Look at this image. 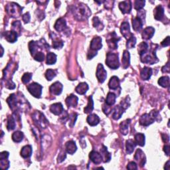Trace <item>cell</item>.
Returning a JSON list of instances; mask_svg holds the SVG:
<instances>
[{
	"label": "cell",
	"instance_id": "6da1fadb",
	"mask_svg": "<svg viewBox=\"0 0 170 170\" xmlns=\"http://www.w3.org/2000/svg\"><path fill=\"white\" fill-rule=\"evenodd\" d=\"M73 14L76 19L79 21L86 20L91 15V11L86 5L80 3L75 6L73 10Z\"/></svg>",
	"mask_w": 170,
	"mask_h": 170
},
{
	"label": "cell",
	"instance_id": "7a4b0ae2",
	"mask_svg": "<svg viewBox=\"0 0 170 170\" xmlns=\"http://www.w3.org/2000/svg\"><path fill=\"white\" fill-rule=\"evenodd\" d=\"M160 115L157 111H152L150 114H144L140 118V124L144 126H147L154 122L156 120H158Z\"/></svg>",
	"mask_w": 170,
	"mask_h": 170
},
{
	"label": "cell",
	"instance_id": "3957f363",
	"mask_svg": "<svg viewBox=\"0 0 170 170\" xmlns=\"http://www.w3.org/2000/svg\"><path fill=\"white\" fill-rule=\"evenodd\" d=\"M156 49L154 47H152L150 50L147 51L140 56L141 61L144 63H147L150 64H153L158 62V59L156 54Z\"/></svg>",
	"mask_w": 170,
	"mask_h": 170
},
{
	"label": "cell",
	"instance_id": "277c9868",
	"mask_svg": "<svg viewBox=\"0 0 170 170\" xmlns=\"http://www.w3.org/2000/svg\"><path fill=\"white\" fill-rule=\"evenodd\" d=\"M23 8H21L19 5L18 3L12 2L8 4L5 7V10H6L7 13L11 16L12 18H19L21 15L22 10Z\"/></svg>",
	"mask_w": 170,
	"mask_h": 170
},
{
	"label": "cell",
	"instance_id": "5b68a950",
	"mask_svg": "<svg viewBox=\"0 0 170 170\" xmlns=\"http://www.w3.org/2000/svg\"><path fill=\"white\" fill-rule=\"evenodd\" d=\"M106 64L111 69H117L120 67L119 59L118 53L109 52L106 54Z\"/></svg>",
	"mask_w": 170,
	"mask_h": 170
},
{
	"label": "cell",
	"instance_id": "8992f818",
	"mask_svg": "<svg viewBox=\"0 0 170 170\" xmlns=\"http://www.w3.org/2000/svg\"><path fill=\"white\" fill-rule=\"evenodd\" d=\"M18 69L17 63L11 61L7 66V67L3 70V78L8 81L12 80V76L14 74L15 71Z\"/></svg>",
	"mask_w": 170,
	"mask_h": 170
},
{
	"label": "cell",
	"instance_id": "52a82bcc",
	"mask_svg": "<svg viewBox=\"0 0 170 170\" xmlns=\"http://www.w3.org/2000/svg\"><path fill=\"white\" fill-rule=\"evenodd\" d=\"M120 40V38L117 36L116 32L114 31L109 33L106 38V41L109 48L113 50L118 48V43Z\"/></svg>",
	"mask_w": 170,
	"mask_h": 170
},
{
	"label": "cell",
	"instance_id": "ba28073f",
	"mask_svg": "<svg viewBox=\"0 0 170 170\" xmlns=\"http://www.w3.org/2000/svg\"><path fill=\"white\" fill-rule=\"evenodd\" d=\"M27 89L34 97L39 98L41 97L42 94L43 86L37 83H33L27 86Z\"/></svg>",
	"mask_w": 170,
	"mask_h": 170
},
{
	"label": "cell",
	"instance_id": "9c48e42d",
	"mask_svg": "<svg viewBox=\"0 0 170 170\" xmlns=\"http://www.w3.org/2000/svg\"><path fill=\"white\" fill-rule=\"evenodd\" d=\"M33 119L37 124V125L39 126L41 128L46 127L47 124L49 122L43 114L39 111H36L33 114Z\"/></svg>",
	"mask_w": 170,
	"mask_h": 170
},
{
	"label": "cell",
	"instance_id": "30bf717a",
	"mask_svg": "<svg viewBox=\"0 0 170 170\" xmlns=\"http://www.w3.org/2000/svg\"><path fill=\"white\" fill-rule=\"evenodd\" d=\"M96 75L97 79L101 83H104V82H105V80L106 79L107 72H106V70L105 69V68H104L103 65L100 63L98 64Z\"/></svg>",
	"mask_w": 170,
	"mask_h": 170
},
{
	"label": "cell",
	"instance_id": "8fae6325",
	"mask_svg": "<svg viewBox=\"0 0 170 170\" xmlns=\"http://www.w3.org/2000/svg\"><path fill=\"white\" fill-rule=\"evenodd\" d=\"M9 155L8 152H2L0 153V167L2 169H8L9 167V161L8 160Z\"/></svg>",
	"mask_w": 170,
	"mask_h": 170
},
{
	"label": "cell",
	"instance_id": "7c38bea8",
	"mask_svg": "<svg viewBox=\"0 0 170 170\" xmlns=\"http://www.w3.org/2000/svg\"><path fill=\"white\" fill-rule=\"evenodd\" d=\"M120 32H121L122 35L125 37L126 39H130L131 37H132L134 35L131 33L130 31V27L128 22L124 21L121 24L120 27Z\"/></svg>",
	"mask_w": 170,
	"mask_h": 170
},
{
	"label": "cell",
	"instance_id": "4fadbf2b",
	"mask_svg": "<svg viewBox=\"0 0 170 170\" xmlns=\"http://www.w3.org/2000/svg\"><path fill=\"white\" fill-rule=\"evenodd\" d=\"M134 159L136 160V161L138 162L139 165L141 167L144 166L146 162V157L145 156V153L141 149H138L136 150V154L134 156Z\"/></svg>",
	"mask_w": 170,
	"mask_h": 170
},
{
	"label": "cell",
	"instance_id": "5bb4252c",
	"mask_svg": "<svg viewBox=\"0 0 170 170\" xmlns=\"http://www.w3.org/2000/svg\"><path fill=\"white\" fill-rule=\"evenodd\" d=\"M102 38L100 37H95L90 42V50L97 51L102 48Z\"/></svg>",
	"mask_w": 170,
	"mask_h": 170
},
{
	"label": "cell",
	"instance_id": "9a60e30c",
	"mask_svg": "<svg viewBox=\"0 0 170 170\" xmlns=\"http://www.w3.org/2000/svg\"><path fill=\"white\" fill-rule=\"evenodd\" d=\"M63 85L60 83V82H55V83H53L50 88H49V90H50L51 93L52 95H59L61 94L63 91Z\"/></svg>",
	"mask_w": 170,
	"mask_h": 170
},
{
	"label": "cell",
	"instance_id": "2e32d148",
	"mask_svg": "<svg viewBox=\"0 0 170 170\" xmlns=\"http://www.w3.org/2000/svg\"><path fill=\"white\" fill-rule=\"evenodd\" d=\"M131 2L130 1H124L119 3V8L122 13H130L131 10Z\"/></svg>",
	"mask_w": 170,
	"mask_h": 170
},
{
	"label": "cell",
	"instance_id": "e0dca14e",
	"mask_svg": "<svg viewBox=\"0 0 170 170\" xmlns=\"http://www.w3.org/2000/svg\"><path fill=\"white\" fill-rule=\"evenodd\" d=\"M54 29H55L59 32L64 31L66 29H67V26L66 21L64 18H59L55 24L54 25Z\"/></svg>",
	"mask_w": 170,
	"mask_h": 170
},
{
	"label": "cell",
	"instance_id": "ac0fdd59",
	"mask_svg": "<svg viewBox=\"0 0 170 170\" xmlns=\"http://www.w3.org/2000/svg\"><path fill=\"white\" fill-rule=\"evenodd\" d=\"M51 112L54 115H61L64 111L61 103H54L50 106Z\"/></svg>",
	"mask_w": 170,
	"mask_h": 170
},
{
	"label": "cell",
	"instance_id": "d6986e66",
	"mask_svg": "<svg viewBox=\"0 0 170 170\" xmlns=\"http://www.w3.org/2000/svg\"><path fill=\"white\" fill-rule=\"evenodd\" d=\"M18 34L17 33L13 31H5L4 33V37L8 42L13 43L18 40Z\"/></svg>",
	"mask_w": 170,
	"mask_h": 170
},
{
	"label": "cell",
	"instance_id": "ffe728a7",
	"mask_svg": "<svg viewBox=\"0 0 170 170\" xmlns=\"http://www.w3.org/2000/svg\"><path fill=\"white\" fill-rule=\"evenodd\" d=\"M155 33V29L152 27H147L142 31V37L144 39L148 40L153 36Z\"/></svg>",
	"mask_w": 170,
	"mask_h": 170
},
{
	"label": "cell",
	"instance_id": "44dd1931",
	"mask_svg": "<svg viewBox=\"0 0 170 170\" xmlns=\"http://www.w3.org/2000/svg\"><path fill=\"white\" fill-rule=\"evenodd\" d=\"M78 97L74 95H70L65 100V102L68 107H76L78 104Z\"/></svg>",
	"mask_w": 170,
	"mask_h": 170
},
{
	"label": "cell",
	"instance_id": "7402d4cb",
	"mask_svg": "<svg viewBox=\"0 0 170 170\" xmlns=\"http://www.w3.org/2000/svg\"><path fill=\"white\" fill-rule=\"evenodd\" d=\"M153 15H154V18L157 21H160L163 19L164 16V9L161 5H157L153 10Z\"/></svg>",
	"mask_w": 170,
	"mask_h": 170
},
{
	"label": "cell",
	"instance_id": "603a6c76",
	"mask_svg": "<svg viewBox=\"0 0 170 170\" xmlns=\"http://www.w3.org/2000/svg\"><path fill=\"white\" fill-rule=\"evenodd\" d=\"M89 157L90 159V160L95 164H99L102 162V159L100 153L94 150L90 153Z\"/></svg>",
	"mask_w": 170,
	"mask_h": 170
},
{
	"label": "cell",
	"instance_id": "cb8c5ba5",
	"mask_svg": "<svg viewBox=\"0 0 170 170\" xmlns=\"http://www.w3.org/2000/svg\"><path fill=\"white\" fill-rule=\"evenodd\" d=\"M130 63V53L127 50H124L122 59V64L124 69H126L129 67Z\"/></svg>",
	"mask_w": 170,
	"mask_h": 170
},
{
	"label": "cell",
	"instance_id": "d4e9b609",
	"mask_svg": "<svg viewBox=\"0 0 170 170\" xmlns=\"http://www.w3.org/2000/svg\"><path fill=\"white\" fill-rule=\"evenodd\" d=\"M112 111H113L112 118L114 120H118L121 118L125 110H124V108L120 105H117L113 108Z\"/></svg>",
	"mask_w": 170,
	"mask_h": 170
},
{
	"label": "cell",
	"instance_id": "484cf974",
	"mask_svg": "<svg viewBox=\"0 0 170 170\" xmlns=\"http://www.w3.org/2000/svg\"><path fill=\"white\" fill-rule=\"evenodd\" d=\"M143 20H142L141 18L136 17L132 19V27L134 31L138 32L140 31L142 29V27H143Z\"/></svg>",
	"mask_w": 170,
	"mask_h": 170
},
{
	"label": "cell",
	"instance_id": "4316f807",
	"mask_svg": "<svg viewBox=\"0 0 170 170\" xmlns=\"http://www.w3.org/2000/svg\"><path fill=\"white\" fill-rule=\"evenodd\" d=\"M66 147V151L70 155H73V153H75L77 150V147H76V145L75 144V142L74 141H69L67 142V144L65 145Z\"/></svg>",
	"mask_w": 170,
	"mask_h": 170
},
{
	"label": "cell",
	"instance_id": "83f0119b",
	"mask_svg": "<svg viewBox=\"0 0 170 170\" xmlns=\"http://www.w3.org/2000/svg\"><path fill=\"white\" fill-rule=\"evenodd\" d=\"M86 121L91 126H96L100 122V118L96 114H91L89 116L87 117Z\"/></svg>",
	"mask_w": 170,
	"mask_h": 170
},
{
	"label": "cell",
	"instance_id": "f1b7e54d",
	"mask_svg": "<svg viewBox=\"0 0 170 170\" xmlns=\"http://www.w3.org/2000/svg\"><path fill=\"white\" fill-rule=\"evenodd\" d=\"M100 155L102 156V161L106 163L111 161V154L107 150V147L105 146H103L102 149H100Z\"/></svg>",
	"mask_w": 170,
	"mask_h": 170
},
{
	"label": "cell",
	"instance_id": "f546056e",
	"mask_svg": "<svg viewBox=\"0 0 170 170\" xmlns=\"http://www.w3.org/2000/svg\"><path fill=\"white\" fill-rule=\"evenodd\" d=\"M152 75V69L146 67L142 69L140 73L141 78L144 80H149L151 77Z\"/></svg>",
	"mask_w": 170,
	"mask_h": 170
},
{
	"label": "cell",
	"instance_id": "4dcf8cb0",
	"mask_svg": "<svg viewBox=\"0 0 170 170\" xmlns=\"http://www.w3.org/2000/svg\"><path fill=\"white\" fill-rule=\"evenodd\" d=\"M108 86L112 90H117L118 88H120V80L116 76H113L110 79L108 83Z\"/></svg>",
	"mask_w": 170,
	"mask_h": 170
},
{
	"label": "cell",
	"instance_id": "1f68e13d",
	"mask_svg": "<svg viewBox=\"0 0 170 170\" xmlns=\"http://www.w3.org/2000/svg\"><path fill=\"white\" fill-rule=\"evenodd\" d=\"M32 147L30 145H27L22 147L21 150V156L23 158H28L32 154Z\"/></svg>",
	"mask_w": 170,
	"mask_h": 170
},
{
	"label": "cell",
	"instance_id": "d6a6232c",
	"mask_svg": "<svg viewBox=\"0 0 170 170\" xmlns=\"http://www.w3.org/2000/svg\"><path fill=\"white\" fill-rule=\"evenodd\" d=\"M131 120L127 119L124 120V121L122 122L120 124V130L123 135H126L128 132V127L129 124L130 123Z\"/></svg>",
	"mask_w": 170,
	"mask_h": 170
},
{
	"label": "cell",
	"instance_id": "836d02e7",
	"mask_svg": "<svg viewBox=\"0 0 170 170\" xmlns=\"http://www.w3.org/2000/svg\"><path fill=\"white\" fill-rule=\"evenodd\" d=\"M89 90V85L86 83H81L76 87L75 90L79 95H85Z\"/></svg>",
	"mask_w": 170,
	"mask_h": 170
},
{
	"label": "cell",
	"instance_id": "e575fe53",
	"mask_svg": "<svg viewBox=\"0 0 170 170\" xmlns=\"http://www.w3.org/2000/svg\"><path fill=\"white\" fill-rule=\"evenodd\" d=\"M134 142L136 145L144 146L145 145V135L142 133L136 134L134 136Z\"/></svg>",
	"mask_w": 170,
	"mask_h": 170
},
{
	"label": "cell",
	"instance_id": "d590c367",
	"mask_svg": "<svg viewBox=\"0 0 170 170\" xmlns=\"http://www.w3.org/2000/svg\"><path fill=\"white\" fill-rule=\"evenodd\" d=\"M126 152L128 154H131L135 149L136 146V142L132 140H128L126 142Z\"/></svg>",
	"mask_w": 170,
	"mask_h": 170
},
{
	"label": "cell",
	"instance_id": "8d00e7d4",
	"mask_svg": "<svg viewBox=\"0 0 170 170\" xmlns=\"http://www.w3.org/2000/svg\"><path fill=\"white\" fill-rule=\"evenodd\" d=\"M116 95L114 94L113 92H108L105 103L109 106H112L114 105L115 102H116Z\"/></svg>",
	"mask_w": 170,
	"mask_h": 170
},
{
	"label": "cell",
	"instance_id": "74e56055",
	"mask_svg": "<svg viewBox=\"0 0 170 170\" xmlns=\"http://www.w3.org/2000/svg\"><path fill=\"white\" fill-rule=\"evenodd\" d=\"M23 137H24V135L22 131H16L12 134V140L15 142L19 143V142H21L22 140H23Z\"/></svg>",
	"mask_w": 170,
	"mask_h": 170
},
{
	"label": "cell",
	"instance_id": "f35d334b",
	"mask_svg": "<svg viewBox=\"0 0 170 170\" xmlns=\"http://www.w3.org/2000/svg\"><path fill=\"white\" fill-rule=\"evenodd\" d=\"M16 123L15 120L13 116H9L8 118V123H7V128L9 131L13 130L15 128Z\"/></svg>",
	"mask_w": 170,
	"mask_h": 170
},
{
	"label": "cell",
	"instance_id": "ab89813d",
	"mask_svg": "<svg viewBox=\"0 0 170 170\" xmlns=\"http://www.w3.org/2000/svg\"><path fill=\"white\" fill-rule=\"evenodd\" d=\"M148 49V44L146 42H142L139 44L138 47V52L140 55H142V54H144Z\"/></svg>",
	"mask_w": 170,
	"mask_h": 170
},
{
	"label": "cell",
	"instance_id": "60d3db41",
	"mask_svg": "<svg viewBox=\"0 0 170 170\" xmlns=\"http://www.w3.org/2000/svg\"><path fill=\"white\" fill-rule=\"evenodd\" d=\"M158 84L161 86L167 88L169 86V78L167 76H162L161 78L159 79L158 80Z\"/></svg>",
	"mask_w": 170,
	"mask_h": 170
},
{
	"label": "cell",
	"instance_id": "b9f144b4",
	"mask_svg": "<svg viewBox=\"0 0 170 170\" xmlns=\"http://www.w3.org/2000/svg\"><path fill=\"white\" fill-rule=\"evenodd\" d=\"M57 61V55L53 53H49L47 55V64H53Z\"/></svg>",
	"mask_w": 170,
	"mask_h": 170
},
{
	"label": "cell",
	"instance_id": "7bdbcfd3",
	"mask_svg": "<svg viewBox=\"0 0 170 170\" xmlns=\"http://www.w3.org/2000/svg\"><path fill=\"white\" fill-rule=\"evenodd\" d=\"M57 70L53 69H48L45 73V77L47 80L51 81L57 75Z\"/></svg>",
	"mask_w": 170,
	"mask_h": 170
},
{
	"label": "cell",
	"instance_id": "ee69618b",
	"mask_svg": "<svg viewBox=\"0 0 170 170\" xmlns=\"http://www.w3.org/2000/svg\"><path fill=\"white\" fill-rule=\"evenodd\" d=\"M93 108H94V102H93L92 100V96H90L89 98V103H88V105L84 109V112L85 114L90 113L93 111Z\"/></svg>",
	"mask_w": 170,
	"mask_h": 170
},
{
	"label": "cell",
	"instance_id": "f6af8a7d",
	"mask_svg": "<svg viewBox=\"0 0 170 170\" xmlns=\"http://www.w3.org/2000/svg\"><path fill=\"white\" fill-rule=\"evenodd\" d=\"M92 23H93V26H94L95 28L98 31H101L104 28V25L101 21L98 19L97 17H95L92 19Z\"/></svg>",
	"mask_w": 170,
	"mask_h": 170
},
{
	"label": "cell",
	"instance_id": "bcb514c9",
	"mask_svg": "<svg viewBox=\"0 0 170 170\" xmlns=\"http://www.w3.org/2000/svg\"><path fill=\"white\" fill-rule=\"evenodd\" d=\"M57 37H54V38L53 37V47L54 49H61L63 47V45H64V43L62 40L58 39V38H57Z\"/></svg>",
	"mask_w": 170,
	"mask_h": 170
},
{
	"label": "cell",
	"instance_id": "7dc6e473",
	"mask_svg": "<svg viewBox=\"0 0 170 170\" xmlns=\"http://www.w3.org/2000/svg\"><path fill=\"white\" fill-rule=\"evenodd\" d=\"M12 31L17 33L18 35H20L21 30V23L19 21H15L12 23Z\"/></svg>",
	"mask_w": 170,
	"mask_h": 170
},
{
	"label": "cell",
	"instance_id": "c3c4849f",
	"mask_svg": "<svg viewBox=\"0 0 170 170\" xmlns=\"http://www.w3.org/2000/svg\"><path fill=\"white\" fill-rule=\"evenodd\" d=\"M136 38L133 35L132 37H131L130 39H128L126 42V47L128 49L134 48L136 45Z\"/></svg>",
	"mask_w": 170,
	"mask_h": 170
},
{
	"label": "cell",
	"instance_id": "681fc988",
	"mask_svg": "<svg viewBox=\"0 0 170 170\" xmlns=\"http://www.w3.org/2000/svg\"><path fill=\"white\" fill-rule=\"evenodd\" d=\"M77 116H78V114L76 113H72V114H70V115H69V126L71 128H73V126L75 125L76 118H77Z\"/></svg>",
	"mask_w": 170,
	"mask_h": 170
},
{
	"label": "cell",
	"instance_id": "f907efd6",
	"mask_svg": "<svg viewBox=\"0 0 170 170\" xmlns=\"http://www.w3.org/2000/svg\"><path fill=\"white\" fill-rule=\"evenodd\" d=\"M145 3H146L145 1H140V0H137V1H135V2H134V8L136 10L140 11L144 7Z\"/></svg>",
	"mask_w": 170,
	"mask_h": 170
},
{
	"label": "cell",
	"instance_id": "816d5d0a",
	"mask_svg": "<svg viewBox=\"0 0 170 170\" xmlns=\"http://www.w3.org/2000/svg\"><path fill=\"white\" fill-rule=\"evenodd\" d=\"M31 78H32V74L29 73H26L23 75V76H22L21 80L24 84H27L31 80Z\"/></svg>",
	"mask_w": 170,
	"mask_h": 170
},
{
	"label": "cell",
	"instance_id": "f5cc1de1",
	"mask_svg": "<svg viewBox=\"0 0 170 170\" xmlns=\"http://www.w3.org/2000/svg\"><path fill=\"white\" fill-rule=\"evenodd\" d=\"M33 58L37 61L42 62L45 59V54L42 52H37L33 56Z\"/></svg>",
	"mask_w": 170,
	"mask_h": 170
},
{
	"label": "cell",
	"instance_id": "db71d44e",
	"mask_svg": "<svg viewBox=\"0 0 170 170\" xmlns=\"http://www.w3.org/2000/svg\"><path fill=\"white\" fill-rule=\"evenodd\" d=\"M120 106L124 108V110H126L130 106V98L127 96L125 99L122 100L121 103H120Z\"/></svg>",
	"mask_w": 170,
	"mask_h": 170
},
{
	"label": "cell",
	"instance_id": "11a10c76",
	"mask_svg": "<svg viewBox=\"0 0 170 170\" xmlns=\"http://www.w3.org/2000/svg\"><path fill=\"white\" fill-rule=\"evenodd\" d=\"M102 111H103L104 113L108 116V115H109L111 113L112 109L111 108V106H109L105 103V105H103V106H102Z\"/></svg>",
	"mask_w": 170,
	"mask_h": 170
},
{
	"label": "cell",
	"instance_id": "9f6ffc18",
	"mask_svg": "<svg viewBox=\"0 0 170 170\" xmlns=\"http://www.w3.org/2000/svg\"><path fill=\"white\" fill-rule=\"evenodd\" d=\"M127 169L130 170H134L138 169V166H137V164L134 162H130L127 166Z\"/></svg>",
	"mask_w": 170,
	"mask_h": 170
},
{
	"label": "cell",
	"instance_id": "6f0895ef",
	"mask_svg": "<svg viewBox=\"0 0 170 170\" xmlns=\"http://www.w3.org/2000/svg\"><path fill=\"white\" fill-rule=\"evenodd\" d=\"M22 19H23V21L25 22V23H29V21H30V19H31V16H30L29 13L27 12V13H25L23 15V17H22Z\"/></svg>",
	"mask_w": 170,
	"mask_h": 170
},
{
	"label": "cell",
	"instance_id": "680465c9",
	"mask_svg": "<svg viewBox=\"0 0 170 170\" xmlns=\"http://www.w3.org/2000/svg\"><path fill=\"white\" fill-rule=\"evenodd\" d=\"M96 54H97V51L90 50V51L88 53V59H92L93 57H95Z\"/></svg>",
	"mask_w": 170,
	"mask_h": 170
},
{
	"label": "cell",
	"instance_id": "91938a15",
	"mask_svg": "<svg viewBox=\"0 0 170 170\" xmlns=\"http://www.w3.org/2000/svg\"><path fill=\"white\" fill-rule=\"evenodd\" d=\"M162 45L163 47H167L169 45V37L167 36L165 39H164L162 43Z\"/></svg>",
	"mask_w": 170,
	"mask_h": 170
},
{
	"label": "cell",
	"instance_id": "94428289",
	"mask_svg": "<svg viewBox=\"0 0 170 170\" xmlns=\"http://www.w3.org/2000/svg\"><path fill=\"white\" fill-rule=\"evenodd\" d=\"M66 157V154L64 153V152H61L60 153L59 157H58V162H63Z\"/></svg>",
	"mask_w": 170,
	"mask_h": 170
},
{
	"label": "cell",
	"instance_id": "6125c7cd",
	"mask_svg": "<svg viewBox=\"0 0 170 170\" xmlns=\"http://www.w3.org/2000/svg\"><path fill=\"white\" fill-rule=\"evenodd\" d=\"M162 70L163 73H169V62H167V63L165 66H163V67H162Z\"/></svg>",
	"mask_w": 170,
	"mask_h": 170
},
{
	"label": "cell",
	"instance_id": "be15d7a7",
	"mask_svg": "<svg viewBox=\"0 0 170 170\" xmlns=\"http://www.w3.org/2000/svg\"><path fill=\"white\" fill-rule=\"evenodd\" d=\"M162 140L164 142H165V143H167V142H168L169 140V137L168 135H167L166 134H162Z\"/></svg>",
	"mask_w": 170,
	"mask_h": 170
},
{
	"label": "cell",
	"instance_id": "e7e4bbea",
	"mask_svg": "<svg viewBox=\"0 0 170 170\" xmlns=\"http://www.w3.org/2000/svg\"><path fill=\"white\" fill-rule=\"evenodd\" d=\"M169 145H165V146L163 147V151L165 152L167 156H169Z\"/></svg>",
	"mask_w": 170,
	"mask_h": 170
},
{
	"label": "cell",
	"instance_id": "03108f58",
	"mask_svg": "<svg viewBox=\"0 0 170 170\" xmlns=\"http://www.w3.org/2000/svg\"><path fill=\"white\" fill-rule=\"evenodd\" d=\"M169 161H167V163H166V166L164 167V168H165L166 169H169Z\"/></svg>",
	"mask_w": 170,
	"mask_h": 170
},
{
	"label": "cell",
	"instance_id": "003e7915",
	"mask_svg": "<svg viewBox=\"0 0 170 170\" xmlns=\"http://www.w3.org/2000/svg\"><path fill=\"white\" fill-rule=\"evenodd\" d=\"M2 57L3 56V47H2Z\"/></svg>",
	"mask_w": 170,
	"mask_h": 170
}]
</instances>
